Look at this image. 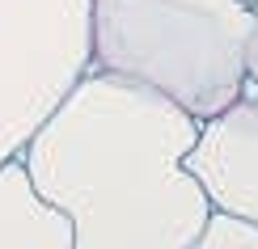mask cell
Here are the masks:
<instances>
[{"label":"cell","mask_w":258,"mask_h":249,"mask_svg":"<svg viewBox=\"0 0 258 249\" xmlns=\"http://www.w3.org/2000/svg\"><path fill=\"white\" fill-rule=\"evenodd\" d=\"M195 139L199 118L165 93L89 68L17 160L72 249H186L212 215L186 169Z\"/></svg>","instance_id":"obj_1"},{"label":"cell","mask_w":258,"mask_h":249,"mask_svg":"<svg viewBox=\"0 0 258 249\" xmlns=\"http://www.w3.org/2000/svg\"><path fill=\"white\" fill-rule=\"evenodd\" d=\"M254 9V38H250V59H245V97L258 102V5Z\"/></svg>","instance_id":"obj_7"},{"label":"cell","mask_w":258,"mask_h":249,"mask_svg":"<svg viewBox=\"0 0 258 249\" xmlns=\"http://www.w3.org/2000/svg\"><path fill=\"white\" fill-rule=\"evenodd\" d=\"M186 249H258V224L224 215V211H212L208 224L195 232V241Z\"/></svg>","instance_id":"obj_6"},{"label":"cell","mask_w":258,"mask_h":249,"mask_svg":"<svg viewBox=\"0 0 258 249\" xmlns=\"http://www.w3.org/2000/svg\"><path fill=\"white\" fill-rule=\"evenodd\" d=\"M186 169L208 194L212 211L258 224V102L237 97L229 110L199 123Z\"/></svg>","instance_id":"obj_4"},{"label":"cell","mask_w":258,"mask_h":249,"mask_svg":"<svg viewBox=\"0 0 258 249\" xmlns=\"http://www.w3.org/2000/svg\"><path fill=\"white\" fill-rule=\"evenodd\" d=\"M0 249H72V224L38 199L21 160L0 165Z\"/></svg>","instance_id":"obj_5"},{"label":"cell","mask_w":258,"mask_h":249,"mask_svg":"<svg viewBox=\"0 0 258 249\" xmlns=\"http://www.w3.org/2000/svg\"><path fill=\"white\" fill-rule=\"evenodd\" d=\"M93 68L89 0H0V165Z\"/></svg>","instance_id":"obj_3"},{"label":"cell","mask_w":258,"mask_h":249,"mask_svg":"<svg viewBox=\"0 0 258 249\" xmlns=\"http://www.w3.org/2000/svg\"><path fill=\"white\" fill-rule=\"evenodd\" d=\"M93 68L165 93L199 123L245 93V0H89Z\"/></svg>","instance_id":"obj_2"},{"label":"cell","mask_w":258,"mask_h":249,"mask_svg":"<svg viewBox=\"0 0 258 249\" xmlns=\"http://www.w3.org/2000/svg\"><path fill=\"white\" fill-rule=\"evenodd\" d=\"M245 5H258V0H245Z\"/></svg>","instance_id":"obj_8"}]
</instances>
